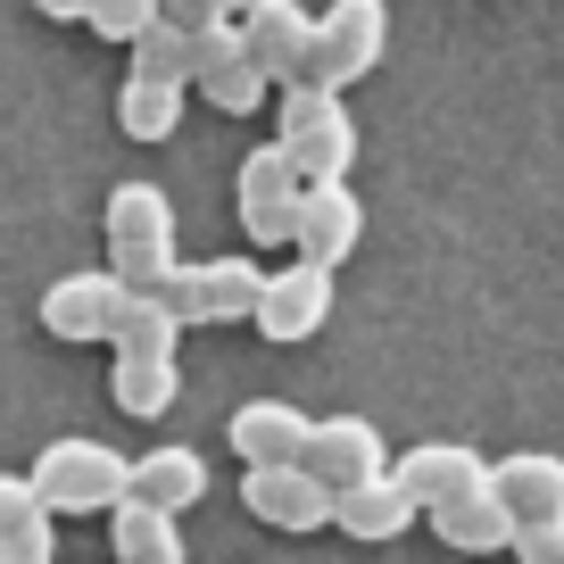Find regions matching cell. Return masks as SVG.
<instances>
[{
    "instance_id": "obj_11",
    "label": "cell",
    "mask_w": 564,
    "mask_h": 564,
    "mask_svg": "<svg viewBox=\"0 0 564 564\" xmlns=\"http://www.w3.org/2000/svg\"><path fill=\"white\" fill-rule=\"evenodd\" d=\"M357 241H366V208H357L349 175H340V183H307V192H300V225H291V249L316 258V265H349Z\"/></svg>"
},
{
    "instance_id": "obj_27",
    "label": "cell",
    "mask_w": 564,
    "mask_h": 564,
    "mask_svg": "<svg viewBox=\"0 0 564 564\" xmlns=\"http://www.w3.org/2000/svg\"><path fill=\"white\" fill-rule=\"evenodd\" d=\"M159 18H166V25H183V34H208L225 9H216V0H159Z\"/></svg>"
},
{
    "instance_id": "obj_18",
    "label": "cell",
    "mask_w": 564,
    "mask_h": 564,
    "mask_svg": "<svg viewBox=\"0 0 564 564\" xmlns=\"http://www.w3.org/2000/svg\"><path fill=\"white\" fill-rule=\"evenodd\" d=\"M432 531H441L457 556H498V547H514V507L498 498V481H481V490L448 498V507H432Z\"/></svg>"
},
{
    "instance_id": "obj_10",
    "label": "cell",
    "mask_w": 564,
    "mask_h": 564,
    "mask_svg": "<svg viewBox=\"0 0 564 564\" xmlns=\"http://www.w3.org/2000/svg\"><path fill=\"white\" fill-rule=\"evenodd\" d=\"M241 507L258 514L265 531H324L333 507H340V490L291 457V465H249L241 474Z\"/></svg>"
},
{
    "instance_id": "obj_2",
    "label": "cell",
    "mask_w": 564,
    "mask_h": 564,
    "mask_svg": "<svg viewBox=\"0 0 564 564\" xmlns=\"http://www.w3.org/2000/svg\"><path fill=\"white\" fill-rule=\"evenodd\" d=\"M175 199L159 183H117L108 192V265H117L133 291H159L175 274Z\"/></svg>"
},
{
    "instance_id": "obj_8",
    "label": "cell",
    "mask_w": 564,
    "mask_h": 564,
    "mask_svg": "<svg viewBox=\"0 0 564 564\" xmlns=\"http://www.w3.org/2000/svg\"><path fill=\"white\" fill-rule=\"evenodd\" d=\"M192 84L208 91L225 117H249V108H265V91H274V75L249 58V34L241 18H216L208 34H192Z\"/></svg>"
},
{
    "instance_id": "obj_4",
    "label": "cell",
    "mask_w": 564,
    "mask_h": 564,
    "mask_svg": "<svg viewBox=\"0 0 564 564\" xmlns=\"http://www.w3.org/2000/svg\"><path fill=\"white\" fill-rule=\"evenodd\" d=\"M265 291L258 258H175V274L159 282V300L175 307L183 324H249Z\"/></svg>"
},
{
    "instance_id": "obj_25",
    "label": "cell",
    "mask_w": 564,
    "mask_h": 564,
    "mask_svg": "<svg viewBox=\"0 0 564 564\" xmlns=\"http://www.w3.org/2000/svg\"><path fill=\"white\" fill-rule=\"evenodd\" d=\"M150 18H159V0H91V18H84V25H91L100 42H133Z\"/></svg>"
},
{
    "instance_id": "obj_7",
    "label": "cell",
    "mask_w": 564,
    "mask_h": 564,
    "mask_svg": "<svg viewBox=\"0 0 564 564\" xmlns=\"http://www.w3.org/2000/svg\"><path fill=\"white\" fill-rule=\"evenodd\" d=\"M333 274L340 265H316V258H291L282 274H265L258 291V333L274 340V349H291V340H316L324 324H333Z\"/></svg>"
},
{
    "instance_id": "obj_14",
    "label": "cell",
    "mask_w": 564,
    "mask_h": 564,
    "mask_svg": "<svg viewBox=\"0 0 564 564\" xmlns=\"http://www.w3.org/2000/svg\"><path fill=\"white\" fill-rule=\"evenodd\" d=\"M307 432H316V415H300L291 399H249V406H232V423H225V441H232V457H241V465H291V457H307Z\"/></svg>"
},
{
    "instance_id": "obj_17",
    "label": "cell",
    "mask_w": 564,
    "mask_h": 564,
    "mask_svg": "<svg viewBox=\"0 0 564 564\" xmlns=\"http://www.w3.org/2000/svg\"><path fill=\"white\" fill-rule=\"evenodd\" d=\"M0 564H58V514L34 474H0Z\"/></svg>"
},
{
    "instance_id": "obj_1",
    "label": "cell",
    "mask_w": 564,
    "mask_h": 564,
    "mask_svg": "<svg viewBox=\"0 0 564 564\" xmlns=\"http://www.w3.org/2000/svg\"><path fill=\"white\" fill-rule=\"evenodd\" d=\"M274 141L291 150L307 183H340L357 166V117H349V91L333 84H282V108H274Z\"/></svg>"
},
{
    "instance_id": "obj_6",
    "label": "cell",
    "mask_w": 564,
    "mask_h": 564,
    "mask_svg": "<svg viewBox=\"0 0 564 564\" xmlns=\"http://www.w3.org/2000/svg\"><path fill=\"white\" fill-rule=\"evenodd\" d=\"M300 192L307 175L291 166V150L282 141H258L241 159V175H232V199H241V232L258 249H291V225H300Z\"/></svg>"
},
{
    "instance_id": "obj_20",
    "label": "cell",
    "mask_w": 564,
    "mask_h": 564,
    "mask_svg": "<svg viewBox=\"0 0 564 564\" xmlns=\"http://www.w3.org/2000/svg\"><path fill=\"white\" fill-rule=\"evenodd\" d=\"M108 547H117V564H192L175 507H150V498H124L108 514Z\"/></svg>"
},
{
    "instance_id": "obj_9",
    "label": "cell",
    "mask_w": 564,
    "mask_h": 564,
    "mask_svg": "<svg viewBox=\"0 0 564 564\" xmlns=\"http://www.w3.org/2000/svg\"><path fill=\"white\" fill-rule=\"evenodd\" d=\"M124 307H133V282H124L117 265H100V274H58L51 291H42V333L51 340H117Z\"/></svg>"
},
{
    "instance_id": "obj_12",
    "label": "cell",
    "mask_w": 564,
    "mask_h": 564,
    "mask_svg": "<svg viewBox=\"0 0 564 564\" xmlns=\"http://www.w3.org/2000/svg\"><path fill=\"white\" fill-rule=\"evenodd\" d=\"M415 514H423V507H415V490L399 481V465H382V474H366V481H349V490H340L333 531L382 547V540H406V523H415Z\"/></svg>"
},
{
    "instance_id": "obj_19",
    "label": "cell",
    "mask_w": 564,
    "mask_h": 564,
    "mask_svg": "<svg viewBox=\"0 0 564 564\" xmlns=\"http://www.w3.org/2000/svg\"><path fill=\"white\" fill-rule=\"evenodd\" d=\"M498 498L514 507V523H564V457L547 448H514V457L490 465Z\"/></svg>"
},
{
    "instance_id": "obj_23",
    "label": "cell",
    "mask_w": 564,
    "mask_h": 564,
    "mask_svg": "<svg viewBox=\"0 0 564 564\" xmlns=\"http://www.w3.org/2000/svg\"><path fill=\"white\" fill-rule=\"evenodd\" d=\"M133 498H150V507H199L208 498V457L199 448H183V441H166V448H150V457H133Z\"/></svg>"
},
{
    "instance_id": "obj_21",
    "label": "cell",
    "mask_w": 564,
    "mask_h": 564,
    "mask_svg": "<svg viewBox=\"0 0 564 564\" xmlns=\"http://www.w3.org/2000/svg\"><path fill=\"white\" fill-rule=\"evenodd\" d=\"M108 390H117L124 415L159 423L166 406L183 399V366H175V349H117V373H108Z\"/></svg>"
},
{
    "instance_id": "obj_28",
    "label": "cell",
    "mask_w": 564,
    "mask_h": 564,
    "mask_svg": "<svg viewBox=\"0 0 564 564\" xmlns=\"http://www.w3.org/2000/svg\"><path fill=\"white\" fill-rule=\"evenodd\" d=\"M34 9H42V18H58V25H84L91 18V0H34Z\"/></svg>"
},
{
    "instance_id": "obj_5",
    "label": "cell",
    "mask_w": 564,
    "mask_h": 564,
    "mask_svg": "<svg viewBox=\"0 0 564 564\" xmlns=\"http://www.w3.org/2000/svg\"><path fill=\"white\" fill-rule=\"evenodd\" d=\"M390 51V0H333L316 9V51H307V84L349 91L357 75H373Z\"/></svg>"
},
{
    "instance_id": "obj_22",
    "label": "cell",
    "mask_w": 564,
    "mask_h": 564,
    "mask_svg": "<svg viewBox=\"0 0 564 564\" xmlns=\"http://www.w3.org/2000/svg\"><path fill=\"white\" fill-rule=\"evenodd\" d=\"M183 75H150V67H124V84H117V124H124V141H166L183 124Z\"/></svg>"
},
{
    "instance_id": "obj_15",
    "label": "cell",
    "mask_w": 564,
    "mask_h": 564,
    "mask_svg": "<svg viewBox=\"0 0 564 564\" xmlns=\"http://www.w3.org/2000/svg\"><path fill=\"white\" fill-rule=\"evenodd\" d=\"M307 474H324L333 490H349V481H366V474H382L390 465V448H382V432H373L366 415H316V432H307Z\"/></svg>"
},
{
    "instance_id": "obj_16",
    "label": "cell",
    "mask_w": 564,
    "mask_h": 564,
    "mask_svg": "<svg viewBox=\"0 0 564 564\" xmlns=\"http://www.w3.org/2000/svg\"><path fill=\"white\" fill-rule=\"evenodd\" d=\"M399 481L415 490V507L432 514V507H448V498L481 490V481H490V457H481V448H465V441H415V448L399 457Z\"/></svg>"
},
{
    "instance_id": "obj_24",
    "label": "cell",
    "mask_w": 564,
    "mask_h": 564,
    "mask_svg": "<svg viewBox=\"0 0 564 564\" xmlns=\"http://www.w3.org/2000/svg\"><path fill=\"white\" fill-rule=\"evenodd\" d=\"M183 333H192V324H183L159 291H133V307H124V324H117V340H108V349H175Z\"/></svg>"
},
{
    "instance_id": "obj_26",
    "label": "cell",
    "mask_w": 564,
    "mask_h": 564,
    "mask_svg": "<svg viewBox=\"0 0 564 564\" xmlns=\"http://www.w3.org/2000/svg\"><path fill=\"white\" fill-rule=\"evenodd\" d=\"M514 564H564V523H523L514 531Z\"/></svg>"
},
{
    "instance_id": "obj_13",
    "label": "cell",
    "mask_w": 564,
    "mask_h": 564,
    "mask_svg": "<svg viewBox=\"0 0 564 564\" xmlns=\"http://www.w3.org/2000/svg\"><path fill=\"white\" fill-rule=\"evenodd\" d=\"M241 34H249V58H258L274 84H300L307 51H316V9H300V0H258L241 18Z\"/></svg>"
},
{
    "instance_id": "obj_3",
    "label": "cell",
    "mask_w": 564,
    "mask_h": 564,
    "mask_svg": "<svg viewBox=\"0 0 564 564\" xmlns=\"http://www.w3.org/2000/svg\"><path fill=\"white\" fill-rule=\"evenodd\" d=\"M34 490L51 498V514H117L133 498V457L108 441H51L34 457Z\"/></svg>"
},
{
    "instance_id": "obj_29",
    "label": "cell",
    "mask_w": 564,
    "mask_h": 564,
    "mask_svg": "<svg viewBox=\"0 0 564 564\" xmlns=\"http://www.w3.org/2000/svg\"><path fill=\"white\" fill-rule=\"evenodd\" d=\"M216 9H225V18H249V9H258V0H216Z\"/></svg>"
}]
</instances>
